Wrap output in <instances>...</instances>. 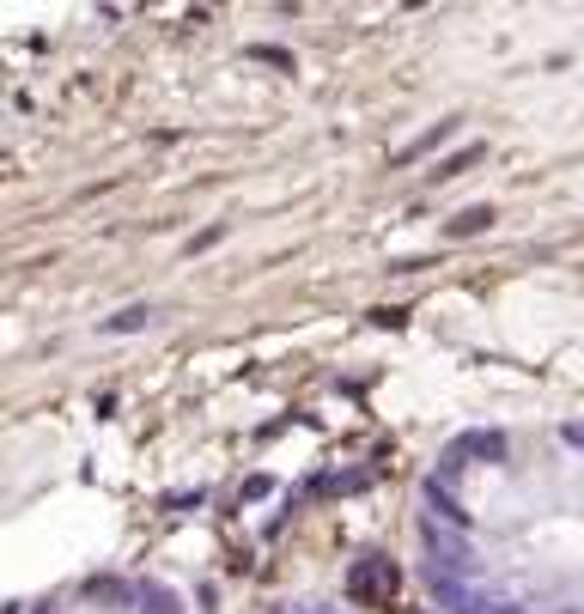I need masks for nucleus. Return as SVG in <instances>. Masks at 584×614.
<instances>
[{"mask_svg":"<svg viewBox=\"0 0 584 614\" xmlns=\"http://www.w3.org/2000/svg\"><path fill=\"white\" fill-rule=\"evenodd\" d=\"M487 226H493V207H469V214L451 219V238H475V231H487Z\"/></svg>","mask_w":584,"mask_h":614,"instance_id":"nucleus-1","label":"nucleus"}]
</instances>
